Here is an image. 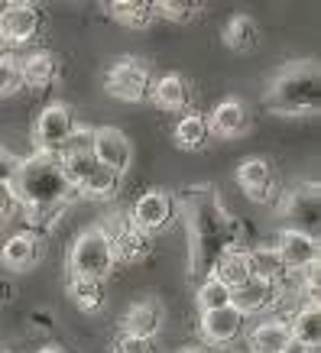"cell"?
<instances>
[{
	"instance_id": "obj_1",
	"label": "cell",
	"mask_w": 321,
	"mask_h": 353,
	"mask_svg": "<svg viewBox=\"0 0 321 353\" xmlns=\"http://www.w3.org/2000/svg\"><path fill=\"white\" fill-rule=\"evenodd\" d=\"M10 188L30 224H46L65 204L78 198V192H72L65 182L59 156H46V152H32L30 159L20 162V172L13 175Z\"/></svg>"
},
{
	"instance_id": "obj_2",
	"label": "cell",
	"mask_w": 321,
	"mask_h": 353,
	"mask_svg": "<svg viewBox=\"0 0 321 353\" xmlns=\"http://www.w3.org/2000/svg\"><path fill=\"white\" fill-rule=\"evenodd\" d=\"M321 75L315 62H292L269 81L266 104L286 117H309L318 114Z\"/></svg>"
},
{
	"instance_id": "obj_3",
	"label": "cell",
	"mask_w": 321,
	"mask_h": 353,
	"mask_svg": "<svg viewBox=\"0 0 321 353\" xmlns=\"http://www.w3.org/2000/svg\"><path fill=\"white\" fill-rule=\"evenodd\" d=\"M117 266V253L110 236L101 227H85L75 236V243L68 250V276L88 279V282H104Z\"/></svg>"
},
{
	"instance_id": "obj_4",
	"label": "cell",
	"mask_w": 321,
	"mask_h": 353,
	"mask_svg": "<svg viewBox=\"0 0 321 353\" xmlns=\"http://www.w3.org/2000/svg\"><path fill=\"white\" fill-rule=\"evenodd\" d=\"M62 175L68 188L78 192V198H114L120 192V175L104 169L101 162H95L91 152L81 156H59Z\"/></svg>"
},
{
	"instance_id": "obj_5",
	"label": "cell",
	"mask_w": 321,
	"mask_h": 353,
	"mask_svg": "<svg viewBox=\"0 0 321 353\" xmlns=\"http://www.w3.org/2000/svg\"><path fill=\"white\" fill-rule=\"evenodd\" d=\"M75 114L68 104L55 101L49 108L39 110V117L32 123V146L36 152H46V156H59L62 146L68 143V137L75 133Z\"/></svg>"
},
{
	"instance_id": "obj_6",
	"label": "cell",
	"mask_w": 321,
	"mask_h": 353,
	"mask_svg": "<svg viewBox=\"0 0 321 353\" xmlns=\"http://www.w3.org/2000/svg\"><path fill=\"white\" fill-rule=\"evenodd\" d=\"M150 65L137 59V55H124L120 62L110 65L107 72V94L117 97V101H127V104H137L150 94Z\"/></svg>"
},
{
	"instance_id": "obj_7",
	"label": "cell",
	"mask_w": 321,
	"mask_h": 353,
	"mask_svg": "<svg viewBox=\"0 0 321 353\" xmlns=\"http://www.w3.org/2000/svg\"><path fill=\"white\" fill-rule=\"evenodd\" d=\"M91 156L95 162H101L104 169H110L114 175H127L133 165V143L124 130L117 127H97L95 139H91Z\"/></svg>"
},
{
	"instance_id": "obj_8",
	"label": "cell",
	"mask_w": 321,
	"mask_h": 353,
	"mask_svg": "<svg viewBox=\"0 0 321 353\" xmlns=\"http://www.w3.org/2000/svg\"><path fill=\"white\" fill-rule=\"evenodd\" d=\"M130 224L143 230V234H153V230H162V227L172 224L175 217V198H172L166 188H150L143 192L130 208Z\"/></svg>"
},
{
	"instance_id": "obj_9",
	"label": "cell",
	"mask_w": 321,
	"mask_h": 353,
	"mask_svg": "<svg viewBox=\"0 0 321 353\" xmlns=\"http://www.w3.org/2000/svg\"><path fill=\"white\" fill-rule=\"evenodd\" d=\"M246 331V318L234 305H227V308H214V311H202V318H198V334H202V341L208 347H221L227 350L234 341H240Z\"/></svg>"
},
{
	"instance_id": "obj_10",
	"label": "cell",
	"mask_w": 321,
	"mask_h": 353,
	"mask_svg": "<svg viewBox=\"0 0 321 353\" xmlns=\"http://www.w3.org/2000/svg\"><path fill=\"white\" fill-rule=\"evenodd\" d=\"M43 13L32 3H7L0 7V46H26L39 36Z\"/></svg>"
},
{
	"instance_id": "obj_11",
	"label": "cell",
	"mask_w": 321,
	"mask_h": 353,
	"mask_svg": "<svg viewBox=\"0 0 321 353\" xmlns=\"http://www.w3.org/2000/svg\"><path fill=\"white\" fill-rule=\"evenodd\" d=\"M273 250H276L279 263L289 272H305V269L318 266V240H315V234L286 227V230H279Z\"/></svg>"
},
{
	"instance_id": "obj_12",
	"label": "cell",
	"mask_w": 321,
	"mask_h": 353,
	"mask_svg": "<svg viewBox=\"0 0 321 353\" xmlns=\"http://www.w3.org/2000/svg\"><path fill=\"white\" fill-rule=\"evenodd\" d=\"M237 185L244 188V194L250 201H269L276 192V169L266 156H246L237 165Z\"/></svg>"
},
{
	"instance_id": "obj_13",
	"label": "cell",
	"mask_w": 321,
	"mask_h": 353,
	"mask_svg": "<svg viewBox=\"0 0 321 353\" xmlns=\"http://www.w3.org/2000/svg\"><path fill=\"white\" fill-rule=\"evenodd\" d=\"M279 299L276 282H263V279H246L240 289L231 292V305H234L244 318H253V314H263V311H273Z\"/></svg>"
},
{
	"instance_id": "obj_14",
	"label": "cell",
	"mask_w": 321,
	"mask_h": 353,
	"mask_svg": "<svg viewBox=\"0 0 321 353\" xmlns=\"http://www.w3.org/2000/svg\"><path fill=\"white\" fill-rule=\"evenodd\" d=\"M246 334V353H282L286 343L292 341V331H289V321L286 318H263L257 321Z\"/></svg>"
},
{
	"instance_id": "obj_15",
	"label": "cell",
	"mask_w": 321,
	"mask_h": 353,
	"mask_svg": "<svg viewBox=\"0 0 321 353\" xmlns=\"http://www.w3.org/2000/svg\"><path fill=\"white\" fill-rule=\"evenodd\" d=\"M162 324H166V311H162V305L156 299L137 301L124 314V334L127 337H139V341H153L162 331Z\"/></svg>"
},
{
	"instance_id": "obj_16",
	"label": "cell",
	"mask_w": 321,
	"mask_h": 353,
	"mask_svg": "<svg viewBox=\"0 0 321 353\" xmlns=\"http://www.w3.org/2000/svg\"><path fill=\"white\" fill-rule=\"evenodd\" d=\"M39 256H43V240L36 234H30V230L13 234L3 243V250H0V263L10 272H26V269H32L39 263Z\"/></svg>"
},
{
	"instance_id": "obj_17",
	"label": "cell",
	"mask_w": 321,
	"mask_h": 353,
	"mask_svg": "<svg viewBox=\"0 0 321 353\" xmlns=\"http://www.w3.org/2000/svg\"><path fill=\"white\" fill-rule=\"evenodd\" d=\"M204 120H208L211 133H217V137H224V139H234L250 127V110L240 101H221L211 110V117H204Z\"/></svg>"
},
{
	"instance_id": "obj_18",
	"label": "cell",
	"mask_w": 321,
	"mask_h": 353,
	"mask_svg": "<svg viewBox=\"0 0 321 353\" xmlns=\"http://www.w3.org/2000/svg\"><path fill=\"white\" fill-rule=\"evenodd\" d=\"M59 75V65H55L52 52H26L20 55V81L30 91H46Z\"/></svg>"
},
{
	"instance_id": "obj_19",
	"label": "cell",
	"mask_w": 321,
	"mask_h": 353,
	"mask_svg": "<svg viewBox=\"0 0 321 353\" xmlns=\"http://www.w3.org/2000/svg\"><path fill=\"white\" fill-rule=\"evenodd\" d=\"M211 276L217 279L221 285H227L231 292L240 289L246 279H250V256H246V250H240V246H227L224 253L214 259Z\"/></svg>"
},
{
	"instance_id": "obj_20",
	"label": "cell",
	"mask_w": 321,
	"mask_h": 353,
	"mask_svg": "<svg viewBox=\"0 0 321 353\" xmlns=\"http://www.w3.org/2000/svg\"><path fill=\"white\" fill-rule=\"evenodd\" d=\"M289 331H292V341H299V343H305V347H315V350H318V343H321V308H318V301H305V305L292 314Z\"/></svg>"
},
{
	"instance_id": "obj_21",
	"label": "cell",
	"mask_w": 321,
	"mask_h": 353,
	"mask_svg": "<svg viewBox=\"0 0 321 353\" xmlns=\"http://www.w3.org/2000/svg\"><path fill=\"white\" fill-rule=\"evenodd\" d=\"M150 94H153V104L159 110H182L185 101H188V85H185L182 75H159L156 81L150 85Z\"/></svg>"
},
{
	"instance_id": "obj_22",
	"label": "cell",
	"mask_w": 321,
	"mask_h": 353,
	"mask_svg": "<svg viewBox=\"0 0 321 353\" xmlns=\"http://www.w3.org/2000/svg\"><path fill=\"white\" fill-rule=\"evenodd\" d=\"M172 137H175V146L195 152V150H202L204 143H208L211 130H208V120H204L202 114H185V117H179L175 130H172Z\"/></svg>"
},
{
	"instance_id": "obj_23",
	"label": "cell",
	"mask_w": 321,
	"mask_h": 353,
	"mask_svg": "<svg viewBox=\"0 0 321 353\" xmlns=\"http://www.w3.org/2000/svg\"><path fill=\"white\" fill-rule=\"evenodd\" d=\"M224 43H227V49H234V52H250V49H257V43H260L257 23L250 20L246 13L231 17V23L224 26Z\"/></svg>"
},
{
	"instance_id": "obj_24",
	"label": "cell",
	"mask_w": 321,
	"mask_h": 353,
	"mask_svg": "<svg viewBox=\"0 0 321 353\" xmlns=\"http://www.w3.org/2000/svg\"><path fill=\"white\" fill-rule=\"evenodd\" d=\"M107 10L114 20L130 26V30H139L153 20V3H146V0H114V3H107Z\"/></svg>"
},
{
	"instance_id": "obj_25",
	"label": "cell",
	"mask_w": 321,
	"mask_h": 353,
	"mask_svg": "<svg viewBox=\"0 0 321 353\" xmlns=\"http://www.w3.org/2000/svg\"><path fill=\"white\" fill-rule=\"evenodd\" d=\"M68 295L75 301L78 311L85 314H97L104 305V282H88V279H72L68 282Z\"/></svg>"
},
{
	"instance_id": "obj_26",
	"label": "cell",
	"mask_w": 321,
	"mask_h": 353,
	"mask_svg": "<svg viewBox=\"0 0 321 353\" xmlns=\"http://www.w3.org/2000/svg\"><path fill=\"white\" fill-rule=\"evenodd\" d=\"M250 256V276L263 279V282H279V276L286 272V266L279 263L276 250L273 246H257V250H246Z\"/></svg>"
},
{
	"instance_id": "obj_27",
	"label": "cell",
	"mask_w": 321,
	"mask_h": 353,
	"mask_svg": "<svg viewBox=\"0 0 321 353\" xmlns=\"http://www.w3.org/2000/svg\"><path fill=\"white\" fill-rule=\"evenodd\" d=\"M286 211H289V217L295 214V221H309V230H311V224H315L311 217H315V211H318V192H315V185L295 188V192L289 194Z\"/></svg>"
},
{
	"instance_id": "obj_28",
	"label": "cell",
	"mask_w": 321,
	"mask_h": 353,
	"mask_svg": "<svg viewBox=\"0 0 321 353\" xmlns=\"http://www.w3.org/2000/svg\"><path fill=\"white\" fill-rule=\"evenodd\" d=\"M195 299H198V308H202V311L227 308V305H231V289H227V285H221L214 276H208L202 285H198Z\"/></svg>"
},
{
	"instance_id": "obj_29",
	"label": "cell",
	"mask_w": 321,
	"mask_h": 353,
	"mask_svg": "<svg viewBox=\"0 0 321 353\" xmlns=\"http://www.w3.org/2000/svg\"><path fill=\"white\" fill-rule=\"evenodd\" d=\"M23 88L20 81V55L3 52L0 49V101L3 97H13Z\"/></svg>"
},
{
	"instance_id": "obj_30",
	"label": "cell",
	"mask_w": 321,
	"mask_h": 353,
	"mask_svg": "<svg viewBox=\"0 0 321 353\" xmlns=\"http://www.w3.org/2000/svg\"><path fill=\"white\" fill-rule=\"evenodd\" d=\"M153 13H159L172 23H188L198 13V3H188V0H162V3H153Z\"/></svg>"
},
{
	"instance_id": "obj_31",
	"label": "cell",
	"mask_w": 321,
	"mask_h": 353,
	"mask_svg": "<svg viewBox=\"0 0 321 353\" xmlns=\"http://www.w3.org/2000/svg\"><path fill=\"white\" fill-rule=\"evenodd\" d=\"M114 353H153V341H139V337L120 334L117 343H114Z\"/></svg>"
},
{
	"instance_id": "obj_32",
	"label": "cell",
	"mask_w": 321,
	"mask_h": 353,
	"mask_svg": "<svg viewBox=\"0 0 321 353\" xmlns=\"http://www.w3.org/2000/svg\"><path fill=\"white\" fill-rule=\"evenodd\" d=\"M20 156H13L10 150H3V146H0V182H7L10 185L13 182V175H17V172H20Z\"/></svg>"
},
{
	"instance_id": "obj_33",
	"label": "cell",
	"mask_w": 321,
	"mask_h": 353,
	"mask_svg": "<svg viewBox=\"0 0 321 353\" xmlns=\"http://www.w3.org/2000/svg\"><path fill=\"white\" fill-rule=\"evenodd\" d=\"M17 208H20V204H17V194H13V188L7 182H0V217H10Z\"/></svg>"
},
{
	"instance_id": "obj_34",
	"label": "cell",
	"mask_w": 321,
	"mask_h": 353,
	"mask_svg": "<svg viewBox=\"0 0 321 353\" xmlns=\"http://www.w3.org/2000/svg\"><path fill=\"white\" fill-rule=\"evenodd\" d=\"M36 353H65L62 347H59V343H46V347H39V350Z\"/></svg>"
},
{
	"instance_id": "obj_35",
	"label": "cell",
	"mask_w": 321,
	"mask_h": 353,
	"mask_svg": "<svg viewBox=\"0 0 321 353\" xmlns=\"http://www.w3.org/2000/svg\"><path fill=\"white\" fill-rule=\"evenodd\" d=\"M179 353H204V350H202V347H182Z\"/></svg>"
},
{
	"instance_id": "obj_36",
	"label": "cell",
	"mask_w": 321,
	"mask_h": 353,
	"mask_svg": "<svg viewBox=\"0 0 321 353\" xmlns=\"http://www.w3.org/2000/svg\"><path fill=\"white\" fill-rule=\"evenodd\" d=\"M3 224H7V217H0V230H3Z\"/></svg>"
},
{
	"instance_id": "obj_37",
	"label": "cell",
	"mask_w": 321,
	"mask_h": 353,
	"mask_svg": "<svg viewBox=\"0 0 321 353\" xmlns=\"http://www.w3.org/2000/svg\"><path fill=\"white\" fill-rule=\"evenodd\" d=\"M0 49H3V46H0Z\"/></svg>"
}]
</instances>
